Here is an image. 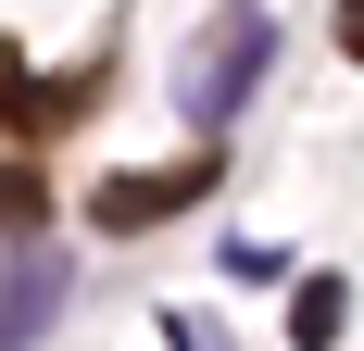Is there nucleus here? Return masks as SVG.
<instances>
[{"mask_svg":"<svg viewBox=\"0 0 364 351\" xmlns=\"http://www.w3.org/2000/svg\"><path fill=\"white\" fill-rule=\"evenodd\" d=\"M264 50H277L264 0H226V13H214V38H201V50H188V75H176V101H188V126H201V139L239 113V88L264 75Z\"/></svg>","mask_w":364,"mask_h":351,"instance_id":"nucleus-1","label":"nucleus"},{"mask_svg":"<svg viewBox=\"0 0 364 351\" xmlns=\"http://www.w3.org/2000/svg\"><path fill=\"white\" fill-rule=\"evenodd\" d=\"M201 188H214V151H201V163H164V176H101V188H88V226H113V239H126V226L188 213Z\"/></svg>","mask_w":364,"mask_h":351,"instance_id":"nucleus-2","label":"nucleus"},{"mask_svg":"<svg viewBox=\"0 0 364 351\" xmlns=\"http://www.w3.org/2000/svg\"><path fill=\"white\" fill-rule=\"evenodd\" d=\"M63 301H75V264L13 251V264H0V351H38L50 326H63Z\"/></svg>","mask_w":364,"mask_h":351,"instance_id":"nucleus-3","label":"nucleus"},{"mask_svg":"<svg viewBox=\"0 0 364 351\" xmlns=\"http://www.w3.org/2000/svg\"><path fill=\"white\" fill-rule=\"evenodd\" d=\"M0 113H13L26 139H50V126L75 113V88H38V75H26V50H0Z\"/></svg>","mask_w":364,"mask_h":351,"instance_id":"nucleus-4","label":"nucleus"},{"mask_svg":"<svg viewBox=\"0 0 364 351\" xmlns=\"http://www.w3.org/2000/svg\"><path fill=\"white\" fill-rule=\"evenodd\" d=\"M339 314H352V288H339V276H301V288H289V339H301V351H327Z\"/></svg>","mask_w":364,"mask_h":351,"instance_id":"nucleus-5","label":"nucleus"},{"mask_svg":"<svg viewBox=\"0 0 364 351\" xmlns=\"http://www.w3.org/2000/svg\"><path fill=\"white\" fill-rule=\"evenodd\" d=\"M0 226H50V176L0 151Z\"/></svg>","mask_w":364,"mask_h":351,"instance_id":"nucleus-6","label":"nucleus"},{"mask_svg":"<svg viewBox=\"0 0 364 351\" xmlns=\"http://www.w3.org/2000/svg\"><path fill=\"white\" fill-rule=\"evenodd\" d=\"M339 50H352V63H364V0H339Z\"/></svg>","mask_w":364,"mask_h":351,"instance_id":"nucleus-7","label":"nucleus"}]
</instances>
